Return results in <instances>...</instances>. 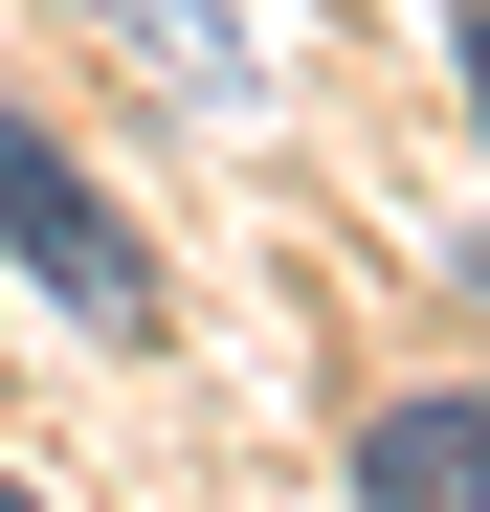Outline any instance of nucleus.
<instances>
[{
    "instance_id": "3",
    "label": "nucleus",
    "mask_w": 490,
    "mask_h": 512,
    "mask_svg": "<svg viewBox=\"0 0 490 512\" xmlns=\"http://www.w3.org/2000/svg\"><path fill=\"white\" fill-rule=\"evenodd\" d=\"M67 23H134L179 90H245V23H223V0H67Z\"/></svg>"
},
{
    "instance_id": "1",
    "label": "nucleus",
    "mask_w": 490,
    "mask_h": 512,
    "mask_svg": "<svg viewBox=\"0 0 490 512\" xmlns=\"http://www.w3.org/2000/svg\"><path fill=\"white\" fill-rule=\"evenodd\" d=\"M0 245H23V268L90 312V334H156V245L90 201V156H67V134H23V112H0Z\"/></svg>"
},
{
    "instance_id": "4",
    "label": "nucleus",
    "mask_w": 490,
    "mask_h": 512,
    "mask_svg": "<svg viewBox=\"0 0 490 512\" xmlns=\"http://www.w3.org/2000/svg\"><path fill=\"white\" fill-rule=\"evenodd\" d=\"M468 112H490V23H468Z\"/></svg>"
},
{
    "instance_id": "5",
    "label": "nucleus",
    "mask_w": 490,
    "mask_h": 512,
    "mask_svg": "<svg viewBox=\"0 0 490 512\" xmlns=\"http://www.w3.org/2000/svg\"><path fill=\"white\" fill-rule=\"evenodd\" d=\"M0 512H45V490H23V468H0Z\"/></svg>"
},
{
    "instance_id": "2",
    "label": "nucleus",
    "mask_w": 490,
    "mask_h": 512,
    "mask_svg": "<svg viewBox=\"0 0 490 512\" xmlns=\"http://www.w3.org/2000/svg\"><path fill=\"white\" fill-rule=\"evenodd\" d=\"M357 512H490V401H379L357 423Z\"/></svg>"
}]
</instances>
